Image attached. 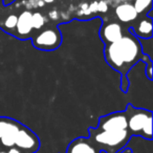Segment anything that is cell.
Returning a JSON list of instances; mask_svg holds the SVG:
<instances>
[{"mask_svg":"<svg viewBox=\"0 0 153 153\" xmlns=\"http://www.w3.org/2000/svg\"><path fill=\"white\" fill-rule=\"evenodd\" d=\"M129 30L132 32V34L138 39H149L153 36V26H152V19L149 17L143 18L140 21L137 22V24L129 27Z\"/></svg>","mask_w":153,"mask_h":153,"instance_id":"9","label":"cell"},{"mask_svg":"<svg viewBox=\"0 0 153 153\" xmlns=\"http://www.w3.org/2000/svg\"><path fill=\"white\" fill-rule=\"evenodd\" d=\"M15 147L23 153H34L38 151L40 140L32 130L22 125L15 140Z\"/></svg>","mask_w":153,"mask_h":153,"instance_id":"6","label":"cell"},{"mask_svg":"<svg viewBox=\"0 0 153 153\" xmlns=\"http://www.w3.org/2000/svg\"><path fill=\"white\" fill-rule=\"evenodd\" d=\"M49 16H51V18H53V19H57V17H58V13L56 11H53V12H51L49 13Z\"/></svg>","mask_w":153,"mask_h":153,"instance_id":"19","label":"cell"},{"mask_svg":"<svg viewBox=\"0 0 153 153\" xmlns=\"http://www.w3.org/2000/svg\"><path fill=\"white\" fill-rule=\"evenodd\" d=\"M0 153H7L5 151H0Z\"/></svg>","mask_w":153,"mask_h":153,"instance_id":"21","label":"cell"},{"mask_svg":"<svg viewBox=\"0 0 153 153\" xmlns=\"http://www.w3.org/2000/svg\"><path fill=\"white\" fill-rule=\"evenodd\" d=\"M88 10H89L90 13L97 12V10H98V1H94V2L88 4Z\"/></svg>","mask_w":153,"mask_h":153,"instance_id":"17","label":"cell"},{"mask_svg":"<svg viewBox=\"0 0 153 153\" xmlns=\"http://www.w3.org/2000/svg\"><path fill=\"white\" fill-rule=\"evenodd\" d=\"M108 11V4H107L105 1H99L98 2V10L97 12H100V13H106Z\"/></svg>","mask_w":153,"mask_h":153,"instance_id":"16","label":"cell"},{"mask_svg":"<svg viewBox=\"0 0 153 153\" xmlns=\"http://www.w3.org/2000/svg\"><path fill=\"white\" fill-rule=\"evenodd\" d=\"M143 55L140 41L129 28L119 41L105 45L104 49L107 64L122 74L121 80L127 78L128 71L134 64L142 61Z\"/></svg>","mask_w":153,"mask_h":153,"instance_id":"1","label":"cell"},{"mask_svg":"<svg viewBox=\"0 0 153 153\" xmlns=\"http://www.w3.org/2000/svg\"><path fill=\"white\" fill-rule=\"evenodd\" d=\"M96 129L101 131H117V130L128 129L125 111L112 112L101 117L99 119L98 127Z\"/></svg>","mask_w":153,"mask_h":153,"instance_id":"7","label":"cell"},{"mask_svg":"<svg viewBox=\"0 0 153 153\" xmlns=\"http://www.w3.org/2000/svg\"><path fill=\"white\" fill-rule=\"evenodd\" d=\"M67 153H99L96 147L84 137L72 140L67 148Z\"/></svg>","mask_w":153,"mask_h":153,"instance_id":"10","label":"cell"},{"mask_svg":"<svg viewBox=\"0 0 153 153\" xmlns=\"http://www.w3.org/2000/svg\"><path fill=\"white\" fill-rule=\"evenodd\" d=\"M55 0H43V2H45V3H51V2H53Z\"/></svg>","mask_w":153,"mask_h":153,"instance_id":"20","label":"cell"},{"mask_svg":"<svg viewBox=\"0 0 153 153\" xmlns=\"http://www.w3.org/2000/svg\"><path fill=\"white\" fill-rule=\"evenodd\" d=\"M89 137L97 145L101 146L107 153H115L122 150L128 144L131 132L128 129L117 131H101L96 128H89Z\"/></svg>","mask_w":153,"mask_h":153,"instance_id":"3","label":"cell"},{"mask_svg":"<svg viewBox=\"0 0 153 153\" xmlns=\"http://www.w3.org/2000/svg\"><path fill=\"white\" fill-rule=\"evenodd\" d=\"M115 15L120 21L124 22V23H128V22L134 21L137 18L138 14L134 9L133 4L122 3L115 7Z\"/></svg>","mask_w":153,"mask_h":153,"instance_id":"12","label":"cell"},{"mask_svg":"<svg viewBox=\"0 0 153 153\" xmlns=\"http://www.w3.org/2000/svg\"><path fill=\"white\" fill-rule=\"evenodd\" d=\"M32 15L33 13L30 11H24L19 15L16 24L17 33L21 38L28 36L33 30L32 26Z\"/></svg>","mask_w":153,"mask_h":153,"instance_id":"11","label":"cell"},{"mask_svg":"<svg viewBox=\"0 0 153 153\" xmlns=\"http://www.w3.org/2000/svg\"><path fill=\"white\" fill-rule=\"evenodd\" d=\"M99 35H100V38L102 39L103 43L107 45L119 41L123 37L124 30L121 24L117 23V22H110V23L102 25Z\"/></svg>","mask_w":153,"mask_h":153,"instance_id":"8","label":"cell"},{"mask_svg":"<svg viewBox=\"0 0 153 153\" xmlns=\"http://www.w3.org/2000/svg\"><path fill=\"white\" fill-rule=\"evenodd\" d=\"M45 23L44 17L41 13L36 12V13H33L32 15V26L33 28H36V30H40Z\"/></svg>","mask_w":153,"mask_h":153,"instance_id":"14","label":"cell"},{"mask_svg":"<svg viewBox=\"0 0 153 153\" xmlns=\"http://www.w3.org/2000/svg\"><path fill=\"white\" fill-rule=\"evenodd\" d=\"M22 124L16 120L0 117V145L3 148L15 147V140Z\"/></svg>","mask_w":153,"mask_h":153,"instance_id":"4","label":"cell"},{"mask_svg":"<svg viewBox=\"0 0 153 153\" xmlns=\"http://www.w3.org/2000/svg\"><path fill=\"white\" fill-rule=\"evenodd\" d=\"M128 130L132 135L145 140H152V111L143 108H134L131 104L126 107Z\"/></svg>","mask_w":153,"mask_h":153,"instance_id":"2","label":"cell"},{"mask_svg":"<svg viewBox=\"0 0 153 153\" xmlns=\"http://www.w3.org/2000/svg\"><path fill=\"white\" fill-rule=\"evenodd\" d=\"M151 3H152V0H135L134 1V9L137 12V14H142L144 12H146L147 10H150L151 7Z\"/></svg>","mask_w":153,"mask_h":153,"instance_id":"13","label":"cell"},{"mask_svg":"<svg viewBox=\"0 0 153 153\" xmlns=\"http://www.w3.org/2000/svg\"><path fill=\"white\" fill-rule=\"evenodd\" d=\"M17 20H18V16L16 15H10L9 17L5 19L4 21V25L7 26V28H15L16 24H17Z\"/></svg>","mask_w":153,"mask_h":153,"instance_id":"15","label":"cell"},{"mask_svg":"<svg viewBox=\"0 0 153 153\" xmlns=\"http://www.w3.org/2000/svg\"><path fill=\"white\" fill-rule=\"evenodd\" d=\"M1 1H2V0H0V3H1Z\"/></svg>","mask_w":153,"mask_h":153,"instance_id":"22","label":"cell"},{"mask_svg":"<svg viewBox=\"0 0 153 153\" xmlns=\"http://www.w3.org/2000/svg\"><path fill=\"white\" fill-rule=\"evenodd\" d=\"M62 42V36L59 30L56 27L46 28L37 35L33 40V45L40 51H55Z\"/></svg>","mask_w":153,"mask_h":153,"instance_id":"5","label":"cell"},{"mask_svg":"<svg viewBox=\"0 0 153 153\" xmlns=\"http://www.w3.org/2000/svg\"><path fill=\"white\" fill-rule=\"evenodd\" d=\"M7 153H23V152L21 150H19L17 147H12V148H9Z\"/></svg>","mask_w":153,"mask_h":153,"instance_id":"18","label":"cell"}]
</instances>
